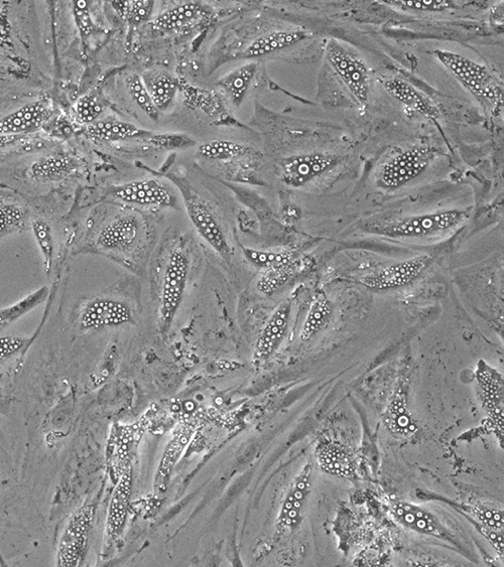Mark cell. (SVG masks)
Returning <instances> with one entry per match:
<instances>
[{"label": "cell", "instance_id": "cell-1", "mask_svg": "<svg viewBox=\"0 0 504 567\" xmlns=\"http://www.w3.org/2000/svg\"><path fill=\"white\" fill-rule=\"evenodd\" d=\"M435 57L479 101L493 110L502 106L501 84L486 66L444 50H437Z\"/></svg>", "mask_w": 504, "mask_h": 567}, {"label": "cell", "instance_id": "cell-2", "mask_svg": "<svg viewBox=\"0 0 504 567\" xmlns=\"http://www.w3.org/2000/svg\"><path fill=\"white\" fill-rule=\"evenodd\" d=\"M467 218L461 210H445L369 225L370 233L390 238H422L449 231Z\"/></svg>", "mask_w": 504, "mask_h": 567}, {"label": "cell", "instance_id": "cell-3", "mask_svg": "<svg viewBox=\"0 0 504 567\" xmlns=\"http://www.w3.org/2000/svg\"><path fill=\"white\" fill-rule=\"evenodd\" d=\"M171 180L178 187L187 215L200 237L217 255L229 263L232 258L231 248L222 227L207 202L185 179L172 176Z\"/></svg>", "mask_w": 504, "mask_h": 567}, {"label": "cell", "instance_id": "cell-4", "mask_svg": "<svg viewBox=\"0 0 504 567\" xmlns=\"http://www.w3.org/2000/svg\"><path fill=\"white\" fill-rule=\"evenodd\" d=\"M190 269V260L184 248L175 247L167 260L160 299V325L167 332L183 303Z\"/></svg>", "mask_w": 504, "mask_h": 567}, {"label": "cell", "instance_id": "cell-5", "mask_svg": "<svg viewBox=\"0 0 504 567\" xmlns=\"http://www.w3.org/2000/svg\"><path fill=\"white\" fill-rule=\"evenodd\" d=\"M326 59L357 102L365 105L370 92V73L365 63L333 40L327 45Z\"/></svg>", "mask_w": 504, "mask_h": 567}, {"label": "cell", "instance_id": "cell-6", "mask_svg": "<svg viewBox=\"0 0 504 567\" xmlns=\"http://www.w3.org/2000/svg\"><path fill=\"white\" fill-rule=\"evenodd\" d=\"M434 158L428 147L409 149L385 164L377 176V186L385 190H396L418 178Z\"/></svg>", "mask_w": 504, "mask_h": 567}, {"label": "cell", "instance_id": "cell-7", "mask_svg": "<svg viewBox=\"0 0 504 567\" xmlns=\"http://www.w3.org/2000/svg\"><path fill=\"white\" fill-rule=\"evenodd\" d=\"M386 506L390 516L402 527L421 535L431 536L457 545L453 533L427 509L398 499H389Z\"/></svg>", "mask_w": 504, "mask_h": 567}, {"label": "cell", "instance_id": "cell-8", "mask_svg": "<svg viewBox=\"0 0 504 567\" xmlns=\"http://www.w3.org/2000/svg\"><path fill=\"white\" fill-rule=\"evenodd\" d=\"M432 259L422 255L398 262L362 276L359 280L366 289L374 292L393 291L417 279L430 265Z\"/></svg>", "mask_w": 504, "mask_h": 567}, {"label": "cell", "instance_id": "cell-9", "mask_svg": "<svg viewBox=\"0 0 504 567\" xmlns=\"http://www.w3.org/2000/svg\"><path fill=\"white\" fill-rule=\"evenodd\" d=\"M94 516V508L79 509L65 527L58 545L57 565L78 566L82 562Z\"/></svg>", "mask_w": 504, "mask_h": 567}, {"label": "cell", "instance_id": "cell-10", "mask_svg": "<svg viewBox=\"0 0 504 567\" xmlns=\"http://www.w3.org/2000/svg\"><path fill=\"white\" fill-rule=\"evenodd\" d=\"M131 308L118 300L92 298L87 301L79 315V325L83 331L118 327L133 322Z\"/></svg>", "mask_w": 504, "mask_h": 567}, {"label": "cell", "instance_id": "cell-11", "mask_svg": "<svg viewBox=\"0 0 504 567\" xmlns=\"http://www.w3.org/2000/svg\"><path fill=\"white\" fill-rule=\"evenodd\" d=\"M110 195L116 200L144 207H174L175 195L166 185L156 179L133 181L113 186Z\"/></svg>", "mask_w": 504, "mask_h": 567}, {"label": "cell", "instance_id": "cell-12", "mask_svg": "<svg viewBox=\"0 0 504 567\" xmlns=\"http://www.w3.org/2000/svg\"><path fill=\"white\" fill-rule=\"evenodd\" d=\"M312 476L313 465L308 463L294 479L276 521V531L279 535L294 531L300 526L311 491Z\"/></svg>", "mask_w": 504, "mask_h": 567}, {"label": "cell", "instance_id": "cell-13", "mask_svg": "<svg viewBox=\"0 0 504 567\" xmlns=\"http://www.w3.org/2000/svg\"><path fill=\"white\" fill-rule=\"evenodd\" d=\"M336 164V158L328 154L295 155L284 160L282 179L289 187L301 188L332 170Z\"/></svg>", "mask_w": 504, "mask_h": 567}, {"label": "cell", "instance_id": "cell-14", "mask_svg": "<svg viewBox=\"0 0 504 567\" xmlns=\"http://www.w3.org/2000/svg\"><path fill=\"white\" fill-rule=\"evenodd\" d=\"M291 316L292 301L287 300L278 306L262 330L255 347V362H266L276 353L288 333Z\"/></svg>", "mask_w": 504, "mask_h": 567}, {"label": "cell", "instance_id": "cell-15", "mask_svg": "<svg viewBox=\"0 0 504 567\" xmlns=\"http://www.w3.org/2000/svg\"><path fill=\"white\" fill-rule=\"evenodd\" d=\"M409 383L401 378L391 396L385 412L387 429L397 438L411 439L417 432V425L409 410Z\"/></svg>", "mask_w": 504, "mask_h": 567}, {"label": "cell", "instance_id": "cell-16", "mask_svg": "<svg viewBox=\"0 0 504 567\" xmlns=\"http://www.w3.org/2000/svg\"><path fill=\"white\" fill-rule=\"evenodd\" d=\"M141 235V224L134 215L121 216L106 225L99 233L97 245L107 251L132 250Z\"/></svg>", "mask_w": 504, "mask_h": 567}, {"label": "cell", "instance_id": "cell-17", "mask_svg": "<svg viewBox=\"0 0 504 567\" xmlns=\"http://www.w3.org/2000/svg\"><path fill=\"white\" fill-rule=\"evenodd\" d=\"M51 108L47 101L27 104L0 118V134L22 135L37 132L48 120Z\"/></svg>", "mask_w": 504, "mask_h": 567}, {"label": "cell", "instance_id": "cell-18", "mask_svg": "<svg viewBox=\"0 0 504 567\" xmlns=\"http://www.w3.org/2000/svg\"><path fill=\"white\" fill-rule=\"evenodd\" d=\"M132 485L133 476L131 470L124 472L115 486L110 499L106 520V533L112 541L120 537L126 520H128Z\"/></svg>", "mask_w": 504, "mask_h": 567}, {"label": "cell", "instance_id": "cell-19", "mask_svg": "<svg viewBox=\"0 0 504 567\" xmlns=\"http://www.w3.org/2000/svg\"><path fill=\"white\" fill-rule=\"evenodd\" d=\"M194 432L195 430L192 425L188 424L181 425V427L176 430L164 452L158 468L155 480V490L157 494H164L167 491L172 472L189 445Z\"/></svg>", "mask_w": 504, "mask_h": 567}, {"label": "cell", "instance_id": "cell-20", "mask_svg": "<svg viewBox=\"0 0 504 567\" xmlns=\"http://www.w3.org/2000/svg\"><path fill=\"white\" fill-rule=\"evenodd\" d=\"M385 89L406 107L429 119H438L441 115L437 104L426 94L409 82L400 78H391L384 82Z\"/></svg>", "mask_w": 504, "mask_h": 567}, {"label": "cell", "instance_id": "cell-21", "mask_svg": "<svg viewBox=\"0 0 504 567\" xmlns=\"http://www.w3.org/2000/svg\"><path fill=\"white\" fill-rule=\"evenodd\" d=\"M316 461L322 471L335 477L351 478L356 470L352 452L336 442L322 443L316 450Z\"/></svg>", "mask_w": 504, "mask_h": 567}, {"label": "cell", "instance_id": "cell-22", "mask_svg": "<svg viewBox=\"0 0 504 567\" xmlns=\"http://www.w3.org/2000/svg\"><path fill=\"white\" fill-rule=\"evenodd\" d=\"M85 133L98 141L105 143H116V141L133 138H148L152 132L142 129L132 123L117 119L97 120L85 128Z\"/></svg>", "mask_w": 504, "mask_h": 567}, {"label": "cell", "instance_id": "cell-23", "mask_svg": "<svg viewBox=\"0 0 504 567\" xmlns=\"http://www.w3.org/2000/svg\"><path fill=\"white\" fill-rule=\"evenodd\" d=\"M308 38L301 30L278 31L258 38L243 52V58H260L297 45Z\"/></svg>", "mask_w": 504, "mask_h": 567}, {"label": "cell", "instance_id": "cell-24", "mask_svg": "<svg viewBox=\"0 0 504 567\" xmlns=\"http://www.w3.org/2000/svg\"><path fill=\"white\" fill-rule=\"evenodd\" d=\"M257 70V63L240 66L224 75L217 82V87L232 105L238 107L243 101L252 79L255 78Z\"/></svg>", "mask_w": 504, "mask_h": 567}, {"label": "cell", "instance_id": "cell-25", "mask_svg": "<svg viewBox=\"0 0 504 567\" xmlns=\"http://www.w3.org/2000/svg\"><path fill=\"white\" fill-rule=\"evenodd\" d=\"M76 169L74 161L64 155L48 156L35 162L28 172V177L40 183L62 181Z\"/></svg>", "mask_w": 504, "mask_h": 567}, {"label": "cell", "instance_id": "cell-26", "mask_svg": "<svg viewBox=\"0 0 504 567\" xmlns=\"http://www.w3.org/2000/svg\"><path fill=\"white\" fill-rule=\"evenodd\" d=\"M205 14L206 12L199 4H184L159 15L153 22V26L160 32H175L199 22Z\"/></svg>", "mask_w": 504, "mask_h": 567}, {"label": "cell", "instance_id": "cell-27", "mask_svg": "<svg viewBox=\"0 0 504 567\" xmlns=\"http://www.w3.org/2000/svg\"><path fill=\"white\" fill-rule=\"evenodd\" d=\"M333 305L324 292L316 294L302 326L300 338L308 342L325 330L331 322Z\"/></svg>", "mask_w": 504, "mask_h": 567}, {"label": "cell", "instance_id": "cell-28", "mask_svg": "<svg viewBox=\"0 0 504 567\" xmlns=\"http://www.w3.org/2000/svg\"><path fill=\"white\" fill-rule=\"evenodd\" d=\"M143 80L158 110L168 109L178 90L177 80L164 72H148Z\"/></svg>", "mask_w": 504, "mask_h": 567}, {"label": "cell", "instance_id": "cell-29", "mask_svg": "<svg viewBox=\"0 0 504 567\" xmlns=\"http://www.w3.org/2000/svg\"><path fill=\"white\" fill-rule=\"evenodd\" d=\"M298 265L299 260H295L262 270L256 283L257 291L265 297L273 296L287 285Z\"/></svg>", "mask_w": 504, "mask_h": 567}, {"label": "cell", "instance_id": "cell-30", "mask_svg": "<svg viewBox=\"0 0 504 567\" xmlns=\"http://www.w3.org/2000/svg\"><path fill=\"white\" fill-rule=\"evenodd\" d=\"M477 383L484 400L491 408L499 410L503 397V379L499 372L480 361L476 369Z\"/></svg>", "mask_w": 504, "mask_h": 567}, {"label": "cell", "instance_id": "cell-31", "mask_svg": "<svg viewBox=\"0 0 504 567\" xmlns=\"http://www.w3.org/2000/svg\"><path fill=\"white\" fill-rule=\"evenodd\" d=\"M435 498L441 499L445 503L449 504L456 511L464 515L465 518L499 532H502L503 530L504 519L502 510L493 509L483 505L458 504L436 496Z\"/></svg>", "mask_w": 504, "mask_h": 567}, {"label": "cell", "instance_id": "cell-32", "mask_svg": "<svg viewBox=\"0 0 504 567\" xmlns=\"http://www.w3.org/2000/svg\"><path fill=\"white\" fill-rule=\"evenodd\" d=\"M248 149L230 140H211L198 148V155L215 161H226L244 156Z\"/></svg>", "mask_w": 504, "mask_h": 567}, {"label": "cell", "instance_id": "cell-33", "mask_svg": "<svg viewBox=\"0 0 504 567\" xmlns=\"http://www.w3.org/2000/svg\"><path fill=\"white\" fill-rule=\"evenodd\" d=\"M244 257L252 265L262 270L298 260L294 251H265L254 248H243Z\"/></svg>", "mask_w": 504, "mask_h": 567}, {"label": "cell", "instance_id": "cell-34", "mask_svg": "<svg viewBox=\"0 0 504 567\" xmlns=\"http://www.w3.org/2000/svg\"><path fill=\"white\" fill-rule=\"evenodd\" d=\"M126 86H128L129 93L136 104L144 111L147 116L157 121L160 116V111L156 107L146 85L143 77L131 73L126 78Z\"/></svg>", "mask_w": 504, "mask_h": 567}, {"label": "cell", "instance_id": "cell-35", "mask_svg": "<svg viewBox=\"0 0 504 567\" xmlns=\"http://www.w3.org/2000/svg\"><path fill=\"white\" fill-rule=\"evenodd\" d=\"M47 294V289L44 288L36 292L34 295H31L25 300L21 301L17 305L11 308L0 310V331L7 328L8 326L16 322L19 318L44 302Z\"/></svg>", "mask_w": 504, "mask_h": 567}, {"label": "cell", "instance_id": "cell-36", "mask_svg": "<svg viewBox=\"0 0 504 567\" xmlns=\"http://www.w3.org/2000/svg\"><path fill=\"white\" fill-rule=\"evenodd\" d=\"M33 232L42 253L45 270L47 273H50L53 266L54 256V238L52 228L45 220L38 219L33 222Z\"/></svg>", "mask_w": 504, "mask_h": 567}, {"label": "cell", "instance_id": "cell-37", "mask_svg": "<svg viewBox=\"0 0 504 567\" xmlns=\"http://www.w3.org/2000/svg\"><path fill=\"white\" fill-rule=\"evenodd\" d=\"M104 104L94 94H86L73 107L75 119L86 126L97 121L104 110Z\"/></svg>", "mask_w": 504, "mask_h": 567}, {"label": "cell", "instance_id": "cell-38", "mask_svg": "<svg viewBox=\"0 0 504 567\" xmlns=\"http://www.w3.org/2000/svg\"><path fill=\"white\" fill-rule=\"evenodd\" d=\"M383 3L403 11L423 13H441L453 7V3L448 0H389Z\"/></svg>", "mask_w": 504, "mask_h": 567}, {"label": "cell", "instance_id": "cell-39", "mask_svg": "<svg viewBox=\"0 0 504 567\" xmlns=\"http://www.w3.org/2000/svg\"><path fill=\"white\" fill-rule=\"evenodd\" d=\"M26 217V211L17 204L0 203V236L20 227Z\"/></svg>", "mask_w": 504, "mask_h": 567}, {"label": "cell", "instance_id": "cell-40", "mask_svg": "<svg viewBox=\"0 0 504 567\" xmlns=\"http://www.w3.org/2000/svg\"><path fill=\"white\" fill-rule=\"evenodd\" d=\"M147 139L156 147L166 150L187 149L195 146V141L185 134H151Z\"/></svg>", "mask_w": 504, "mask_h": 567}, {"label": "cell", "instance_id": "cell-41", "mask_svg": "<svg viewBox=\"0 0 504 567\" xmlns=\"http://www.w3.org/2000/svg\"><path fill=\"white\" fill-rule=\"evenodd\" d=\"M155 3L150 0H133L128 2L124 20L132 25H140L147 22L153 15Z\"/></svg>", "mask_w": 504, "mask_h": 567}, {"label": "cell", "instance_id": "cell-42", "mask_svg": "<svg viewBox=\"0 0 504 567\" xmlns=\"http://www.w3.org/2000/svg\"><path fill=\"white\" fill-rule=\"evenodd\" d=\"M73 15L82 38L89 37L94 29L87 2H74Z\"/></svg>", "mask_w": 504, "mask_h": 567}, {"label": "cell", "instance_id": "cell-43", "mask_svg": "<svg viewBox=\"0 0 504 567\" xmlns=\"http://www.w3.org/2000/svg\"><path fill=\"white\" fill-rule=\"evenodd\" d=\"M26 340L19 337H0V361L17 354L25 346Z\"/></svg>", "mask_w": 504, "mask_h": 567}, {"label": "cell", "instance_id": "cell-44", "mask_svg": "<svg viewBox=\"0 0 504 567\" xmlns=\"http://www.w3.org/2000/svg\"><path fill=\"white\" fill-rule=\"evenodd\" d=\"M25 137L22 135L0 134V150H5L20 143Z\"/></svg>", "mask_w": 504, "mask_h": 567}]
</instances>
